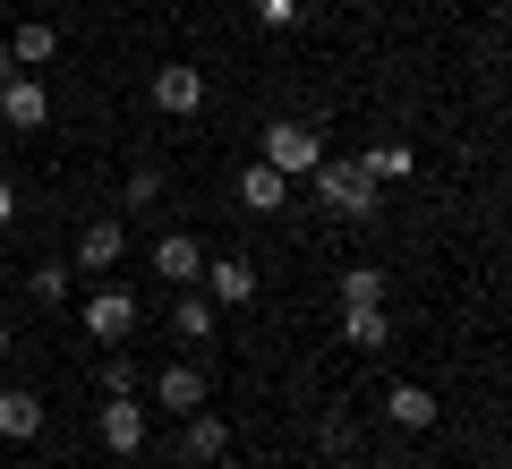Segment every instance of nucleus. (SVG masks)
<instances>
[{"mask_svg":"<svg viewBox=\"0 0 512 469\" xmlns=\"http://www.w3.org/2000/svg\"><path fill=\"white\" fill-rule=\"evenodd\" d=\"M308 180H316V205H325L333 222H376V205H384V188L359 171V154H325Z\"/></svg>","mask_w":512,"mask_h":469,"instance_id":"obj_1","label":"nucleus"},{"mask_svg":"<svg viewBox=\"0 0 512 469\" xmlns=\"http://www.w3.org/2000/svg\"><path fill=\"white\" fill-rule=\"evenodd\" d=\"M94 444H103L111 461L128 469L137 452L154 444V418H146V401H137V393H103V410H94Z\"/></svg>","mask_w":512,"mask_h":469,"instance_id":"obj_2","label":"nucleus"},{"mask_svg":"<svg viewBox=\"0 0 512 469\" xmlns=\"http://www.w3.org/2000/svg\"><path fill=\"white\" fill-rule=\"evenodd\" d=\"M256 163H274L282 180H308V171L325 163V128H308V120H265V137H256Z\"/></svg>","mask_w":512,"mask_h":469,"instance_id":"obj_3","label":"nucleus"},{"mask_svg":"<svg viewBox=\"0 0 512 469\" xmlns=\"http://www.w3.org/2000/svg\"><path fill=\"white\" fill-rule=\"evenodd\" d=\"M137 325H146V307H137V290H120V273H111V282H94V299H86V342L120 350V342H128Z\"/></svg>","mask_w":512,"mask_h":469,"instance_id":"obj_4","label":"nucleus"},{"mask_svg":"<svg viewBox=\"0 0 512 469\" xmlns=\"http://www.w3.org/2000/svg\"><path fill=\"white\" fill-rule=\"evenodd\" d=\"M0 128H9V137H43V128H52V86H43V69H18L0 86Z\"/></svg>","mask_w":512,"mask_h":469,"instance_id":"obj_5","label":"nucleus"},{"mask_svg":"<svg viewBox=\"0 0 512 469\" xmlns=\"http://www.w3.org/2000/svg\"><path fill=\"white\" fill-rule=\"evenodd\" d=\"M154 410H171V418H188V410H205L214 401V384H205V367L197 359H171V367H154Z\"/></svg>","mask_w":512,"mask_h":469,"instance_id":"obj_6","label":"nucleus"},{"mask_svg":"<svg viewBox=\"0 0 512 469\" xmlns=\"http://www.w3.org/2000/svg\"><path fill=\"white\" fill-rule=\"evenodd\" d=\"M146 94H154V111H163V120H197V111H205V69H188V60H163Z\"/></svg>","mask_w":512,"mask_h":469,"instance_id":"obj_7","label":"nucleus"},{"mask_svg":"<svg viewBox=\"0 0 512 469\" xmlns=\"http://www.w3.org/2000/svg\"><path fill=\"white\" fill-rule=\"evenodd\" d=\"M222 461H231V418L188 410L180 418V469H222Z\"/></svg>","mask_w":512,"mask_h":469,"instance_id":"obj_8","label":"nucleus"},{"mask_svg":"<svg viewBox=\"0 0 512 469\" xmlns=\"http://www.w3.org/2000/svg\"><path fill=\"white\" fill-rule=\"evenodd\" d=\"M120 265H128V222L120 214H94L86 231H77V273H103V282H111Z\"/></svg>","mask_w":512,"mask_h":469,"instance_id":"obj_9","label":"nucleus"},{"mask_svg":"<svg viewBox=\"0 0 512 469\" xmlns=\"http://www.w3.org/2000/svg\"><path fill=\"white\" fill-rule=\"evenodd\" d=\"M197 290H205L214 307H248V299H256V265H248V256H205Z\"/></svg>","mask_w":512,"mask_h":469,"instance_id":"obj_10","label":"nucleus"},{"mask_svg":"<svg viewBox=\"0 0 512 469\" xmlns=\"http://www.w3.org/2000/svg\"><path fill=\"white\" fill-rule=\"evenodd\" d=\"M43 418H52V410H43L35 384H0V444H35Z\"/></svg>","mask_w":512,"mask_h":469,"instance_id":"obj_11","label":"nucleus"},{"mask_svg":"<svg viewBox=\"0 0 512 469\" xmlns=\"http://www.w3.org/2000/svg\"><path fill=\"white\" fill-rule=\"evenodd\" d=\"M384 418H393L402 435H427V427L444 418V401L427 393V384H393V393H384Z\"/></svg>","mask_w":512,"mask_h":469,"instance_id":"obj_12","label":"nucleus"},{"mask_svg":"<svg viewBox=\"0 0 512 469\" xmlns=\"http://www.w3.org/2000/svg\"><path fill=\"white\" fill-rule=\"evenodd\" d=\"M154 273H163L171 290H188V282L205 273V248H197L188 231H163V239H154Z\"/></svg>","mask_w":512,"mask_h":469,"instance_id":"obj_13","label":"nucleus"},{"mask_svg":"<svg viewBox=\"0 0 512 469\" xmlns=\"http://www.w3.org/2000/svg\"><path fill=\"white\" fill-rule=\"evenodd\" d=\"M359 171H367V180H376V188H402L410 171H419V154H410L402 137H376V145H367V154H359Z\"/></svg>","mask_w":512,"mask_h":469,"instance_id":"obj_14","label":"nucleus"},{"mask_svg":"<svg viewBox=\"0 0 512 469\" xmlns=\"http://www.w3.org/2000/svg\"><path fill=\"white\" fill-rule=\"evenodd\" d=\"M282 197H291V180H282L274 163H248V171H239V214H282Z\"/></svg>","mask_w":512,"mask_h":469,"instance_id":"obj_15","label":"nucleus"},{"mask_svg":"<svg viewBox=\"0 0 512 469\" xmlns=\"http://www.w3.org/2000/svg\"><path fill=\"white\" fill-rule=\"evenodd\" d=\"M214 316H222V307L205 299L197 282H188L180 299H171V333H180V342H214Z\"/></svg>","mask_w":512,"mask_h":469,"instance_id":"obj_16","label":"nucleus"},{"mask_svg":"<svg viewBox=\"0 0 512 469\" xmlns=\"http://www.w3.org/2000/svg\"><path fill=\"white\" fill-rule=\"evenodd\" d=\"M342 342L350 350H384V342H393V307H342Z\"/></svg>","mask_w":512,"mask_h":469,"instance_id":"obj_17","label":"nucleus"},{"mask_svg":"<svg viewBox=\"0 0 512 469\" xmlns=\"http://www.w3.org/2000/svg\"><path fill=\"white\" fill-rule=\"evenodd\" d=\"M52 52H60V26L52 18H26L18 35H9V60H18V69H52Z\"/></svg>","mask_w":512,"mask_h":469,"instance_id":"obj_18","label":"nucleus"},{"mask_svg":"<svg viewBox=\"0 0 512 469\" xmlns=\"http://www.w3.org/2000/svg\"><path fill=\"white\" fill-rule=\"evenodd\" d=\"M69 282H77V265H60V256L26 265V299H35V307H69Z\"/></svg>","mask_w":512,"mask_h":469,"instance_id":"obj_19","label":"nucleus"},{"mask_svg":"<svg viewBox=\"0 0 512 469\" xmlns=\"http://www.w3.org/2000/svg\"><path fill=\"white\" fill-rule=\"evenodd\" d=\"M333 290H342V307H376L384 290H393V273H384V265H342Z\"/></svg>","mask_w":512,"mask_h":469,"instance_id":"obj_20","label":"nucleus"},{"mask_svg":"<svg viewBox=\"0 0 512 469\" xmlns=\"http://www.w3.org/2000/svg\"><path fill=\"white\" fill-rule=\"evenodd\" d=\"M94 384H103V393H137V384H146V376H137V359H128V342H120V350H103Z\"/></svg>","mask_w":512,"mask_h":469,"instance_id":"obj_21","label":"nucleus"},{"mask_svg":"<svg viewBox=\"0 0 512 469\" xmlns=\"http://www.w3.org/2000/svg\"><path fill=\"white\" fill-rule=\"evenodd\" d=\"M316 452H333V461H350V452H359V427H350L342 410H325V418H316Z\"/></svg>","mask_w":512,"mask_h":469,"instance_id":"obj_22","label":"nucleus"},{"mask_svg":"<svg viewBox=\"0 0 512 469\" xmlns=\"http://www.w3.org/2000/svg\"><path fill=\"white\" fill-rule=\"evenodd\" d=\"M128 205H163V163H137L128 171V188H120V214Z\"/></svg>","mask_w":512,"mask_h":469,"instance_id":"obj_23","label":"nucleus"},{"mask_svg":"<svg viewBox=\"0 0 512 469\" xmlns=\"http://www.w3.org/2000/svg\"><path fill=\"white\" fill-rule=\"evenodd\" d=\"M248 18L274 26V35H291V26H299V0H248Z\"/></svg>","mask_w":512,"mask_h":469,"instance_id":"obj_24","label":"nucleus"},{"mask_svg":"<svg viewBox=\"0 0 512 469\" xmlns=\"http://www.w3.org/2000/svg\"><path fill=\"white\" fill-rule=\"evenodd\" d=\"M9 222H18V180L0 171V231H9Z\"/></svg>","mask_w":512,"mask_h":469,"instance_id":"obj_25","label":"nucleus"},{"mask_svg":"<svg viewBox=\"0 0 512 469\" xmlns=\"http://www.w3.org/2000/svg\"><path fill=\"white\" fill-rule=\"evenodd\" d=\"M9 77H18V60H9V43H0V86H9Z\"/></svg>","mask_w":512,"mask_h":469,"instance_id":"obj_26","label":"nucleus"},{"mask_svg":"<svg viewBox=\"0 0 512 469\" xmlns=\"http://www.w3.org/2000/svg\"><path fill=\"white\" fill-rule=\"evenodd\" d=\"M9 350H18V333H9V325H0V367H9Z\"/></svg>","mask_w":512,"mask_h":469,"instance_id":"obj_27","label":"nucleus"},{"mask_svg":"<svg viewBox=\"0 0 512 469\" xmlns=\"http://www.w3.org/2000/svg\"><path fill=\"white\" fill-rule=\"evenodd\" d=\"M111 469H120V461H111Z\"/></svg>","mask_w":512,"mask_h":469,"instance_id":"obj_28","label":"nucleus"}]
</instances>
